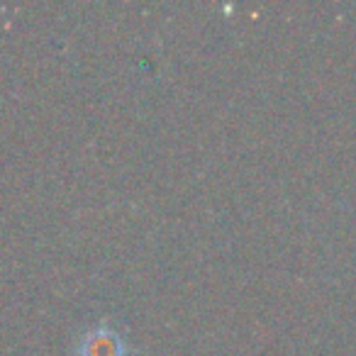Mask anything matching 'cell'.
Segmentation results:
<instances>
[{
  "instance_id": "cell-1",
  "label": "cell",
  "mask_w": 356,
  "mask_h": 356,
  "mask_svg": "<svg viewBox=\"0 0 356 356\" xmlns=\"http://www.w3.org/2000/svg\"><path fill=\"white\" fill-rule=\"evenodd\" d=\"M124 339L108 325H95L83 332L76 344V356H127Z\"/></svg>"
}]
</instances>
